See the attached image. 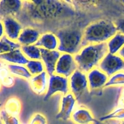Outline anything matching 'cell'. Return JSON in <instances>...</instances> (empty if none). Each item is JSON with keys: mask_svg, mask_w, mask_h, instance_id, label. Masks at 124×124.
Returning a JSON list of instances; mask_svg holds the SVG:
<instances>
[{"mask_svg": "<svg viewBox=\"0 0 124 124\" xmlns=\"http://www.w3.org/2000/svg\"><path fill=\"white\" fill-rule=\"evenodd\" d=\"M70 91L69 78L54 74L49 76L48 88L44 101H47L57 93H62L64 96L70 93Z\"/></svg>", "mask_w": 124, "mask_h": 124, "instance_id": "6", "label": "cell"}, {"mask_svg": "<svg viewBox=\"0 0 124 124\" xmlns=\"http://www.w3.org/2000/svg\"><path fill=\"white\" fill-rule=\"evenodd\" d=\"M7 68L10 72L13 75L29 80L32 75L29 72V70L24 65H16V64H8Z\"/></svg>", "mask_w": 124, "mask_h": 124, "instance_id": "23", "label": "cell"}, {"mask_svg": "<svg viewBox=\"0 0 124 124\" xmlns=\"http://www.w3.org/2000/svg\"><path fill=\"white\" fill-rule=\"evenodd\" d=\"M116 85H124V72L117 73L109 78L105 88Z\"/></svg>", "mask_w": 124, "mask_h": 124, "instance_id": "26", "label": "cell"}, {"mask_svg": "<svg viewBox=\"0 0 124 124\" xmlns=\"http://www.w3.org/2000/svg\"><path fill=\"white\" fill-rule=\"evenodd\" d=\"M1 105H2V104H1V103H0V107H1Z\"/></svg>", "mask_w": 124, "mask_h": 124, "instance_id": "38", "label": "cell"}, {"mask_svg": "<svg viewBox=\"0 0 124 124\" xmlns=\"http://www.w3.org/2000/svg\"><path fill=\"white\" fill-rule=\"evenodd\" d=\"M6 36L12 41H17L23 30V25L12 16H7L2 19Z\"/></svg>", "mask_w": 124, "mask_h": 124, "instance_id": "13", "label": "cell"}, {"mask_svg": "<svg viewBox=\"0 0 124 124\" xmlns=\"http://www.w3.org/2000/svg\"><path fill=\"white\" fill-rule=\"evenodd\" d=\"M113 23L116 25L117 32L124 35V16L115 19Z\"/></svg>", "mask_w": 124, "mask_h": 124, "instance_id": "29", "label": "cell"}, {"mask_svg": "<svg viewBox=\"0 0 124 124\" xmlns=\"http://www.w3.org/2000/svg\"><path fill=\"white\" fill-rule=\"evenodd\" d=\"M121 124H124V121H123V122H122V123H121Z\"/></svg>", "mask_w": 124, "mask_h": 124, "instance_id": "37", "label": "cell"}, {"mask_svg": "<svg viewBox=\"0 0 124 124\" xmlns=\"http://www.w3.org/2000/svg\"><path fill=\"white\" fill-rule=\"evenodd\" d=\"M76 101L71 93L64 96L61 102L60 108L56 115V119L63 121H69L73 113Z\"/></svg>", "mask_w": 124, "mask_h": 124, "instance_id": "11", "label": "cell"}, {"mask_svg": "<svg viewBox=\"0 0 124 124\" xmlns=\"http://www.w3.org/2000/svg\"><path fill=\"white\" fill-rule=\"evenodd\" d=\"M117 54H118L120 57H121L124 61V46L122 48H121V50L118 52Z\"/></svg>", "mask_w": 124, "mask_h": 124, "instance_id": "34", "label": "cell"}, {"mask_svg": "<svg viewBox=\"0 0 124 124\" xmlns=\"http://www.w3.org/2000/svg\"><path fill=\"white\" fill-rule=\"evenodd\" d=\"M47 73L43 71L39 75L33 76L29 80V83L31 90L38 95L46 94L48 88Z\"/></svg>", "mask_w": 124, "mask_h": 124, "instance_id": "14", "label": "cell"}, {"mask_svg": "<svg viewBox=\"0 0 124 124\" xmlns=\"http://www.w3.org/2000/svg\"><path fill=\"white\" fill-rule=\"evenodd\" d=\"M21 48V44L18 42L9 39L6 35L2 36L0 39V54L8 53Z\"/></svg>", "mask_w": 124, "mask_h": 124, "instance_id": "20", "label": "cell"}, {"mask_svg": "<svg viewBox=\"0 0 124 124\" xmlns=\"http://www.w3.org/2000/svg\"><path fill=\"white\" fill-rule=\"evenodd\" d=\"M9 70L8 68L4 67H0V79L2 80L4 78H7V76H10Z\"/></svg>", "mask_w": 124, "mask_h": 124, "instance_id": "32", "label": "cell"}, {"mask_svg": "<svg viewBox=\"0 0 124 124\" xmlns=\"http://www.w3.org/2000/svg\"><path fill=\"white\" fill-rule=\"evenodd\" d=\"M1 117L4 124H19V121L16 117L7 113L4 110H1Z\"/></svg>", "mask_w": 124, "mask_h": 124, "instance_id": "27", "label": "cell"}, {"mask_svg": "<svg viewBox=\"0 0 124 124\" xmlns=\"http://www.w3.org/2000/svg\"><path fill=\"white\" fill-rule=\"evenodd\" d=\"M87 77L92 96L102 95L103 89L108 80V76L97 67L88 72Z\"/></svg>", "mask_w": 124, "mask_h": 124, "instance_id": "7", "label": "cell"}, {"mask_svg": "<svg viewBox=\"0 0 124 124\" xmlns=\"http://www.w3.org/2000/svg\"><path fill=\"white\" fill-rule=\"evenodd\" d=\"M77 70L78 67L73 55L62 53L57 62L54 74L69 78Z\"/></svg>", "mask_w": 124, "mask_h": 124, "instance_id": "9", "label": "cell"}, {"mask_svg": "<svg viewBox=\"0 0 124 124\" xmlns=\"http://www.w3.org/2000/svg\"><path fill=\"white\" fill-rule=\"evenodd\" d=\"M35 46L48 50H57L59 46L58 38L54 33L46 32L41 34Z\"/></svg>", "mask_w": 124, "mask_h": 124, "instance_id": "16", "label": "cell"}, {"mask_svg": "<svg viewBox=\"0 0 124 124\" xmlns=\"http://www.w3.org/2000/svg\"><path fill=\"white\" fill-rule=\"evenodd\" d=\"M0 59L16 65H25L29 61V59L23 54L21 48L0 54Z\"/></svg>", "mask_w": 124, "mask_h": 124, "instance_id": "18", "label": "cell"}, {"mask_svg": "<svg viewBox=\"0 0 124 124\" xmlns=\"http://www.w3.org/2000/svg\"><path fill=\"white\" fill-rule=\"evenodd\" d=\"M116 108H124V87H121L119 90Z\"/></svg>", "mask_w": 124, "mask_h": 124, "instance_id": "30", "label": "cell"}, {"mask_svg": "<svg viewBox=\"0 0 124 124\" xmlns=\"http://www.w3.org/2000/svg\"><path fill=\"white\" fill-rule=\"evenodd\" d=\"M76 13L71 1H23V8L16 18L20 23L28 20L33 24H53L72 19Z\"/></svg>", "mask_w": 124, "mask_h": 124, "instance_id": "1", "label": "cell"}, {"mask_svg": "<svg viewBox=\"0 0 124 124\" xmlns=\"http://www.w3.org/2000/svg\"><path fill=\"white\" fill-rule=\"evenodd\" d=\"M1 82H2V85H4L6 87H10L13 86V85L15 83V79H13V77L10 75V76H7V78H4V79L1 80Z\"/></svg>", "mask_w": 124, "mask_h": 124, "instance_id": "31", "label": "cell"}, {"mask_svg": "<svg viewBox=\"0 0 124 124\" xmlns=\"http://www.w3.org/2000/svg\"><path fill=\"white\" fill-rule=\"evenodd\" d=\"M84 30L77 26H69L58 29L54 33L59 41L57 50L60 53L73 56L79 53L83 48L82 42Z\"/></svg>", "mask_w": 124, "mask_h": 124, "instance_id": "4", "label": "cell"}, {"mask_svg": "<svg viewBox=\"0 0 124 124\" xmlns=\"http://www.w3.org/2000/svg\"><path fill=\"white\" fill-rule=\"evenodd\" d=\"M108 53L107 42L90 44L83 47L80 52L74 55L78 70L87 74L97 68L103 58Z\"/></svg>", "mask_w": 124, "mask_h": 124, "instance_id": "3", "label": "cell"}, {"mask_svg": "<svg viewBox=\"0 0 124 124\" xmlns=\"http://www.w3.org/2000/svg\"><path fill=\"white\" fill-rule=\"evenodd\" d=\"M121 2H122V3H123L124 4V1H121Z\"/></svg>", "mask_w": 124, "mask_h": 124, "instance_id": "36", "label": "cell"}, {"mask_svg": "<svg viewBox=\"0 0 124 124\" xmlns=\"http://www.w3.org/2000/svg\"><path fill=\"white\" fill-rule=\"evenodd\" d=\"M41 54V61L43 62L45 70L48 76H52L55 73L57 62L61 55V53L58 50H48L40 48Z\"/></svg>", "mask_w": 124, "mask_h": 124, "instance_id": "10", "label": "cell"}, {"mask_svg": "<svg viewBox=\"0 0 124 124\" xmlns=\"http://www.w3.org/2000/svg\"><path fill=\"white\" fill-rule=\"evenodd\" d=\"M22 52L25 56L30 60H41L40 48L35 45L23 46L21 48Z\"/></svg>", "mask_w": 124, "mask_h": 124, "instance_id": "22", "label": "cell"}, {"mask_svg": "<svg viewBox=\"0 0 124 124\" xmlns=\"http://www.w3.org/2000/svg\"><path fill=\"white\" fill-rule=\"evenodd\" d=\"M29 124H47V121L42 114L36 113L32 116Z\"/></svg>", "mask_w": 124, "mask_h": 124, "instance_id": "28", "label": "cell"}, {"mask_svg": "<svg viewBox=\"0 0 124 124\" xmlns=\"http://www.w3.org/2000/svg\"><path fill=\"white\" fill-rule=\"evenodd\" d=\"M71 119L76 124H96L99 121L96 119L90 111L85 108H79L73 111Z\"/></svg>", "mask_w": 124, "mask_h": 124, "instance_id": "17", "label": "cell"}, {"mask_svg": "<svg viewBox=\"0 0 124 124\" xmlns=\"http://www.w3.org/2000/svg\"><path fill=\"white\" fill-rule=\"evenodd\" d=\"M41 35V33L38 29L27 27L23 29L17 42L21 46L35 45L38 42Z\"/></svg>", "mask_w": 124, "mask_h": 124, "instance_id": "15", "label": "cell"}, {"mask_svg": "<svg viewBox=\"0 0 124 124\" xmlns=\"http://www.w3.org/2000/svg\"><path fill=\"white\" fill-rule=\"evenodd\" d=\"M108 53L116 54L124 46V35L117 32L107 42Z\"/></svg>", "mask_w": 124, "mask_h": 124, "instance_id": "19", "label": "cell"}, {"mask_svg": "<svg viewBox=\"0 0 124 124\" xmlns=\"http://www.w3.org/2000/svg\"><path fill=\"white\" fill-rule=\"evenodd\" d=\"M0 88H1V81H0Z\"/></svg>", "mask_w": 124, "mask_h": 124, "instance_id": "39", "label": "cell"}, {"mask_svg": "<svg viewBox=\"0 0 124 124\" xmlns=\"http://www.w3.org/2000/svg\"><path fill=\"white\" fill-rule=\"evenodd\" d=\"M21 110V102L16 98H11L7 101L5 104L4 110L9 115L17 117L20 114Z\"/></svg>", "mask_w": 124, "mask_h": 124, "instance_id": "21", "label": "cell"}, {"mask_svg": "<svg viewBox=\"0 0 124 124\" xmlns=\"http://www.w3.org/2000/svg\"><path fill=\"white\" fill-rule=\"evenodd\" d=\"M111 119L124 120V108H116L111 113L100 117L99 121L105 122Z\"/></svg>", "mask_w": 124, "mask_h": 124, "instance_id": "25", "label": "cell"}, {"mask_svg": "<svg viewBox=\"0 0 124 124\" xmlns=\"http://www.w3.org/2000/svg\"><path fill=\"white\" fill-rule=\"evenodd\" d=\"M117 33L113 21L109 19H101L91 23L84 30L82 47L107 42Z\"/></svg>", "mask_w": 124, "mask_h": 124, "instance_id": "2", "label": "cell"}, {"mask_svg": "<svg viewBox=\"0 0 124 124\" xmlns=\"http://www.w3.org/2000/svg\"><path fill=\"white\" fill-rule=\"evenodd\" d=\"M23 8V1L18 0L0 1V19L7 16L16 17Z\"/></svg>", "mask_w": 124, "mask_h": 124, "instance_id": "12", "label": "cell"}, {"mask_svg": "<svg viewBox=\"0 0 124 124\" xmlns=\"http://www.w3.org/2000/svg\"><path fill=\"white\" fill-rule=\"evenodd\" d=\"M4 25L2 24L1 21H0V38L4 36Z\"/></svg>", "mask_w": 124, "mask_h": 124, "instance_id": "33", "label": "cell"}, {"mask_svg": "<svg viewBox=\"0 0 124 124\" xmlns=\"http://www.w3.org/2000/svg\"><path fill=\"white\" fill-rule=\"evenodd\" d=\"M25 67L32 76L39 75L46 71L43 62L41 60H29Z\"/></svg>", "mask_w": 124, "mask_h": 124, "instance_id": "24", "label": "cell"}, {"mask_svg": "<svg viewBox=\"0 0 124 124\" xmlns=\"http://www.w3.org/2000/svg\"><path fill=\"white\" fill-rule=\"evenodd\" d=\"M98 68L110 78L124 70V61L118 54L108 53L101 61Z\"/></svg>", "mask_w": 124, "mask_h": 124, "instance_id": "8", "label": "cell"}, {"mask_svg": "<svg viewBox=\"0 0 124 124\" xmlns=\"http://www.w3.org/2000/svg\"><path fill=\"white\" fill-rule=\"evenodd\" d=\"M69 80L70 90L76 102L81 105L90 102L92 96L88 87L87 74L77 70Z\"/></svg>", "mask_w": 124, "mask_h": 124, "instance_id": "5", "label": "cell"}, {"mask_svg": "<svg viewBox=\"0 0 124 124\" xmlns=\"http://www.w3.org/2000/svg\"><path fill=\"white\" fill-rule=\"evenodd\" d=\"M103 124L102 122H101V121H99V122H98V123H97V124Z\"/></svg>", "mask_w": 124, "mask_h": 124, "instance_id": "35", "label": "cell"}]
</instances>
